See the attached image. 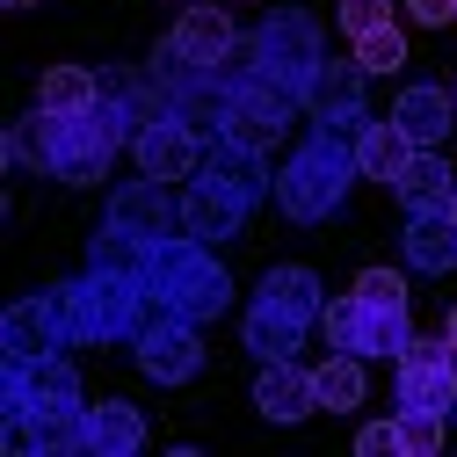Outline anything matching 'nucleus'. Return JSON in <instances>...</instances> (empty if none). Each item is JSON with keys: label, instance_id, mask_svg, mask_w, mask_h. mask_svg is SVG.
Segmentation results:
<instances>
[{"label": "nucleus", "instance_id": "obj_1", "mask_svg": "<svg viewBox=\"0 0 457 457\" xmlns=\"http://www.w3.org/2000/svg\"><path fill=\"white\" fill-rule=\"evenodd\" d=\"M145 124V109L124 102V95H102L95 109H51L37 102L29 117L8 124V167H37V175L66 182V189H87L109 175V160H117Z\"/></svg>", "mask_w": 457, "mask_h": 457}, {"label": "nucleus", "instance_id": "obj_2", "mask_svg": "<svg viewBox=\"0 0 457 457\" xmlns=\"http://www.w3.org/2000/svg\"><path fill=\"white\" fill-rule=\"evenodd\" d=\"M363 182V167H356V138H341V131H320L276 167V211L291 218V225H327L341 204H349V189Z\"/></svg>", "mask_w": 457, "mask_h": 457}, {"label": "nucleus", "instance_id": "obj_3", "mask_svg": "<svg viewBox=\"0 0 457 457\" xmlns=\"http://www.w3.org/2000/svg\"><path fill=\"white\" fill-rule=\"evenodd\" d=\"M145 283L175 305L182 320H196V327H211L225 305H233V276H225V262L211 254V240H196V233H175V240H160L153 254H145Z\"/></svg>", "mask_w": 457, "mask_h": 457}, {"label": "nucleus", "instance_id": "obj_4", "mask_svg": "<svg viewBox=\"0 0 457 457\" xmlns=\"http://www.w3.org/2000/svg\"><path fill=\"white\" fill-rule=\"evenodd\" d=\"M51 298H59V320L73 334V349H87V341H131V320L145 305V276L87 269L73 283H51Z\"/></svg>", "mask_w": 457, "mask_h": 457}, {"label": "nucleus", "instance_id": "obj_5", "mask_svg": "<svg viewBox=\"0 0 457 457\" xmlns=\"http://www.w3.org/2000/svg\"><path fill=\"white\" fill-rule=\"evenodd\" d=\"M254 44H262V73L305 102V87H312L320 66H327V29H320L305 8H269L262 29H254Z\"/></svg>", "mask_w": 457, "mask_h": 457}, {"label": "nucleus", "instance_id": "obj_6", "mask_svg": "<svg viewBox=\"0 0 457 457\" xmlns=\"http://www.w3.org/2000/svg\"><path fill=\"white\" fill-rule=\"evenodd\" d=\"M102 218H109V225H124V233H138L145 247L189 233L175 182H160V175H131V182H117V189H109V204H102Z\"/></svg>", "mask_w": 457, "mask_h": 457}, {"label": "nucleus", "instance_id": "obj_7", "mask_svg": "<svg viewBox=\"0 0 457 457\" xmlns=\"http://www.w3.org/2000/svg\"><path fill=\"white\" fill-rule=\"evenodd\" d=\"M298 117H305V102H298L291 87H276L269 73H247V80L233 87V117H225V138H247V145L269 153Z\"/></svg>", "mask_w": 457, "mask_h": 457}, {"label": "nucleus", "instance_id": "obj_8", "mask_svg": "<svg viewBox=\"0 0 457 457\" xmlns=\"http://www.w3.org/2000/svg\"><path fill=\"white\" fill-rule=\"evenodd\" d=\"M204 145H211V138H196V131L175 117V109L145 117V124H138V138H131L138 175H160V182H189L196 167H204Z\"/></svg>", "mask_w": 457, "mask_h": 457}, {"label": "nucleus", "instance_id": "obj_9", "mask_svg": "<svg viewBox=\"0 0 457 457\" xmlns=\"http://www.w3.org/2000/svg\"><path fill=\"white\" fill-rule=\"evenodd\" d=\"M363 66L356 59H327L320 66V80L305 87V117L320 124V131H341V138H356L363 124H370V109H363Z\"/></svg>", "mask_w": 457, "mask_h": 457}, {"label": "nucleus", "instance_id": "obj_10", "mask_svg": "<svg viewBox=\"0 0 457 457\" xmlns=\"http://www.w3.org/2000/svg\"><path fill=\"white\" fill-rule=\"evenodd\" d=\"M66 349H73V334H66L51 291H29L0 312V356H66Z\"/></svg>", "mask_w": 457, "mask_h": 457}, {"label": "nucleus", "instance_id": "obj_11", "mask_svg": "<svg viewBox=\"0 0 457 457\" xmlns=\"http://www.w3.org/2000/svg\"><path fill=\"white\" fill-rule=\"evenodd\" d=\"M254 407H262V421H305V414H320V378H312V363H298V356H276V363H262L254 370Z\"/></svg>", "mask_w": 457, "mask_h": 457}, {"label": "nucleus", "instance_id": "obj_12", "mask_svg": "<svg viewBox=\"0 0 457 457\" xmlns=\"http://www.w3.org/2000/svg\"><path fill=\"white\" fill-rule=\"evenodd\" d=\"M196 175H204V182H218V189H233V196H247V204L276 196V167H269V153H262V145H247V138H211Z\"/></svg>", "mask_w": 457, "mask_h": 457}, {"label": "nucleus", "instance_id": "obj_13", "mask_svg": "<svg viewBox=\"0 0 457 457\" xmlns=\"http://www.w3.org/2000/svg\"><path fill=\"white\" fill-rule=\"evenodd\" d=\"M0 443L37 457H87V407H37L29 421H8Z\"/></svg>", "mask_w": 457, "mask_h": 457}, {"label": "nucleus", "instance_id": "obj_14", "mask_svg": "<svg viewBox=\"0 0 457 457\" xmlns=\"http://www.w3.org/2000/svg\"><path fill=\"white\" fill-rule=\"evenodd\" d=\"M399 254H407V269H421V276H450V269H457V218H450V204L407 211Z\"/></svg>", "mask_w": 457, "mask_h": 457}, {"label": "nucleus", "instance_id": "obj_15", "mask_svg": "<svg viewBox=\"0 0 457 457\" xmlns=\"http://www.w3.org/2000/svg\"><path fill=\"white\" fill-rule=\"evenodd\" d=\"M167 44H175L196 73H218V59L240 44V29H233V15H225V8H211V0H189L182 22L167 29Z\"/></svg>", "mask_w": 457, "mask_h": 457}, {"label": "nucleus", "instance_id": "obj_16", "mask_svg": "<svg viewBox=\"0 0 457 457\" xmlns=\"http://www.w3.org/2000/svg\"><path fill=\"white\" fill-rule=\"evenodd\" d=\"M247 196H233V189H218V182H204V175H189V189H182V218H189V233L196 240H211V247H225V240H240L247 233Z\"/></svg>", "mask_w": 457, "mask_h": 457}, {"label": "nucleus", "instance_id": "obj_17", "mask_svg": "<svg viewBox=\"0 0 457 457\" xmlns=\"http://www.w3.org/2000/svg\"><path fill=\"white\" fill-rule=\"evenodd\" d=\"M138 370H145L153 385H189V378L204 370V334H196V320H167L153 341H138Z\"/></svg>", "mask_w": 457, "mask_h": 457}, {"label": "nucleus", "instance_id": "obj_18", "mask_svg": "<svg viewBox=\"0 0 457 457\" xmlns=\"http://www.w3.org/2000/svg\"><path fill=\"white\" fill-rule=\"evenodd\" d=\"M421 145L407 138V131H399V117H370L363 131H356V167H363V182H399V175H407V160H414Z\"/></svg>", "mask_w": 457, "mask_h": 457}, {"label": "nucleus", "instance_id": "obj_19", "mask_svg": "<svg viewBox=\"0 0 457 457\" xmlns=\"http://www.w3.org/2000/svg\"><path fill=\"white\" fill-rule=\"evenodd\" d=\"M392 117H399V131H407L414 145H443L450 138V117H457V95L436 87V80H414L407 95L392 102Z\"/></svg>", "mask_w": 457, "mask_h": 457}, {"label": "nucleus", "instance_id": "obj_20", "mask_svg": "<svg viewBox=\"0 0 457 457\" xmlns=\"http://www.w3.org/2000/svg\"><path fill=\"white\" fill-rule=\"evenodd\" d=\"M138 450H145V414L131 399L87 407V457H138Z\"/></svg>", "mask_w": 457, "mask_h": 457}, {"label": "nucleus", "instance_id": "obj_21", "mask_svg": "<svg viewBox=\"0 0 457 457\" xmlns=\"http://www.w3.org/2000/svg\"><path fill=\"white\" fill-rule=\"evenodd\" d=\"M240 341H247V356L254 363H276V356H298V341H305V320H291L283 305L254 298L247 320H240Z\"/></svg>", "mask_w": 457, "mask_h": 457}, {"label": "nucleus", "instance_id": "obj_22", "mask_svg": "<svg viewBox=\"0 0 457 457\" xmlns=\"http://www.w3.org/2000/svg\"><path fill=\"white\" fill-rule=\"evenodd\" d=\"M254 298L283 305V312H291V320H305V327H320V312H327V291H320V276H312V269H298V262H283V269H262Z\"/></svg>", "mask_w": 457, "mask_h": 457}, {"label": "nucleus", "instance_id": "obj_23", "mask_svg": "<svg viewBox=\"0 0 457 457\" xmlns=\"http://www.w3.org/2000/svg\"><path fill=\"white\" fill-rule=\"evenodd\" d=\"M392 385H399V407H414V414H457L450 363H392Z\"/></svg>", "mask_w": 457, "mask_h": 457}, {"label": "nucleus", "instance_id": "obj_24", "mask_svg": "<svg viewBox=\"0 0 457 457\" xmlns=\"http://www.w3.org/2000/svg\"><path fill=\"white\" fill-rule=\"evenodd\" d=\"M363 363H370V356H341V349H327V363H312L320 407H327V414H356V407H363V392H370Z\"/></svg>", "mask_w": 457, "mask_h": 457}, {"label": "nucleus", "instance_id": "obj_25", "mask_svg": "<svg viewBox=\"0 0 457 457\" xmlns=\"http://www.w3.org/2000/svg\"><path fill=\"white\" fill-rule=\"evenodd\" d=\"M450 160H443V145H421L414 160H407V175L392 182V196L407 204V211H421V204H450Z\"/></svg>", "mask_w": 457, "mask_h": 457}, {"label": "nucleus", "instance_id": "obj_26", "mask_svg": "<svg viewBox=\"0 0 457 457\" xmlns=\"http://www.w3.org/2000/svg\"><path fill=\"white\" fill-rule=\"evenodd\" d=\"M414 341V320L407 305H370L363 298V327H356V356H399Z\"/></svg>", "mask_w": 457, "mask_h": 457}, {"label": "nucleus", "instance_id": "obj_27", "mask_svg": "<svg viewBox=\"0 0 457 457\" xmlns=\"http://www.w3.org/2000/svg\"><path fill=\"white\" fill-rule=\"evenodd\" d=\"M145 240L138 233H124V225H95V233H87V269H124V276H145Z\"/></svg>", "mask_w": 457, "mask_h": 457}, {"label": "nucleus", "instance_id": "obj_28", "mask_svg": "<svg viewBox=\"0 0 457 457\" xmlns=\"http://www.w3.org/2000/svg\"><path fill=\"white\" fill-rule=\"evenodd\" d=\"M37 102H51V109H95V102H102V80H95L87 66H51V73L37 80Z\"/></svg>", "mask_w": 457, "mask_h": 457}, {"label": "nucleus", "instance_id": "obj_29", "mask_svg": "<svg viewBox=\"0 0 457 457\" xmlns=\"http://www.w3.org/2000/svg\"><path fill=\"white\" fill-rule=\"evenodd\" d=\"M356 66L378 80V73H399L407 66V37H399V22H385V29H370V37H356Z\"/></svg>", "mask_w": 457, "mask_h": 457}, {"label": "nucleus", "instance_id": "obj_30", "mask_svg": "<svg viewBox=\"0 0 457 457\" xmlns=\"http://www.w3.org/2000/svg\"><path fill=\"white\" fill-rule=\"evenodd\" d=\"M356 327H363V298H356V291H341V298H327V312H320V334H327V349H341V356H356Z\"/></svg>", "mask_w": 457, "mask_h": 457}, {"label": "nucleus", "instance_id": "obj_31", "mask_svg": "<svg viewBox=\"0 0 457 457\" xmlns=\"http://www.w3.org/2000/svg\"><path fill=\"white\" fill-rule=\"evenodd\" d=\"M399 414V457H436L443 450V421L450 414H414V407H392Z\"/></svg>", "mask_w": 457, "mask_h": 457}, {"label": "nucleus", "instance_id": "obj_32", "mask_svg": "<svg viewBox=\"0 0 457 457\" xmlns=\"http://www.w3.org/2000/svg\"><path fill=\"white\" fill-rule=\"evenodd\" d=\"M334 22L349 29V44H356V37H370V29H385V22H392V0H341Z\"/></svg>", "mask_w": 457, "mask_h": 457}, {"label": "nucleus", "instance_id": "obj_33", "mask_svg": "<svg viewBox=\"0 0 457 457\" xmlns=\"http://www.w3.org/2000/svg\"><path fill=\"white\" fill-rule=\"evenodd\" d=\"M356 298H370V305H407V276H399V269H363V276H356Z\"/></svg>", "mask_w": 457, "mask_h": 457}, {"label": "nucleus", "instance_id": "obj_34", "mask_svg": "<svg viewBox=\"0 0 457 457\" xmlns=\"http://www.w3.org/2000/svg\"><path fill=\"white\" fill-rule=\"evenodd\" d=\"M356 450H363V457H385V450L399 457V414H392V421H363V428H356Z\"/></svg>", "mask_w": 457, "mask_h": 457}, {"label": "nucleus", "instance_id": "obj_35", "mask_svg": "<svg viewBox=\"0 0 457 457\" xmlns=\"http://www.w3.org/2000/svg\"><path fill=\"white\" fill-rule=\"evenodd\" d=\"M407 15H414L421 29H443V22L457 15V0H407Z\"/></svg>", "mask_w": 457, "mask_h": 457}, {"label": "nucleus", "instance_id": "obj_36", "mask_svg": "<svg viewBox=\"0 0 457 457\" xmlns=\"http://www.w3.org/2000/svg\"><path fill=\"white\" fill-rule=\"evenodd\" d=\"M443 334H450V341H457V305H450V320H443Z\"/></svg>", "mask_w": 457, "mask_h": 457}, {"label": "nucleus", "instance_id": "obj_37", "mask_svg": "<svg viewBox=\"0 0 457 457\" xmlns=\"http://www.w3.org/2000/svg\"><path fill=\"white\" fill-rule=\"evenodd\" d=\"M8 8H37V0H8Z\"/></svg>", "mask_w": 457, "mask_h": 457}, {"label": "nucleus", "instance_id": "obj_38", "mask_svg": "<svg viewBox=\"0 0 457 457\" xmlns=\"http://www.w3.org/2000/svg\"><path fill=\"white\" fill-rule=\"evenodd\" d=\"M450 370H457V341H450Z\"/></svg>", "mask_w": 457, "mask_h": 457}, {"label": "nucleus", "instance_id": "obj_39", "mask_svg": "<svg viewBox=\"0 0 457 457\" xmlns=\"http://www.w3.org/2000/svg\"><path fill=\"white\" fill-rule=\"evenodd\" d=\"M450 218H457V189H450Z\"/></svg>", "mask_w": 457, "mask_h": 457}, {"label": "nucleus", "instance_id": "obj_40", "mask_svg": "<svg viewBox=\"0 0 457 457\" xmlns=\"http://www.w3.org/2000/svg\"><path fill=\"white\" fill-rule=\"evenodd\" d=\"M175 8H189V0H175Z\"/></svg>", "mask_w": 457, "mask_h": 457}, {"label": "nucleus", "instance_id": "obj_41", "mask_svg": "<svg viewBox=\"0 0 457 457\" xmlns=\"http://www.w3.org/2000/svg\"><path fill=\"white\" fill-rule=\"evenodd\" d=\"M450 95H457V80H450Z\"/></svg>", "mask_w": 457, "mask_h": 457}, {"label": "nucleus", "instance_id": "obj_42", "mask_svg": "<svg viewBox=\"0 0 457 457\" xmlns=\"http://www.w3.org/2000/svg\"><path fill=\"white\" fill-rule=\"evenodd\" d=\"M450 421H457V414H450Z\"/></svg>", "mask_w": 457, "mask_h": 457}]
</instances>
